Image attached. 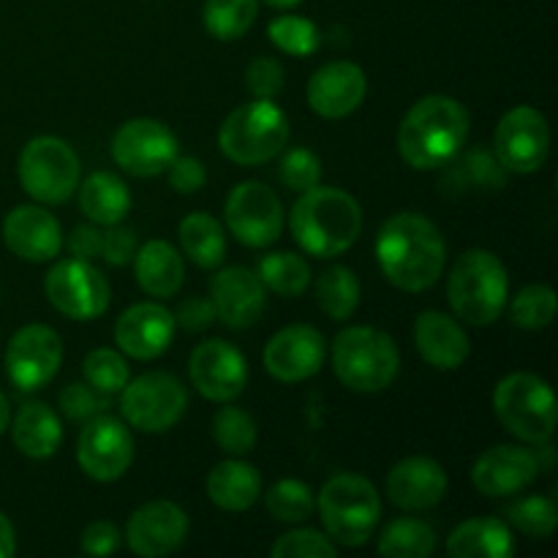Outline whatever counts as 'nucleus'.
<instances>
[{
  "label": "nucleus",
  "instance_id": "1",
  "mask_svg": "<svg viewBox=\"0 0 558 558\" xmlns=\"http://www.w3.org/2000/svg\"><path fill=\"white\" fill-rule=\"evenodd\" d=\"M376 259L387 281L401 292H425L447 265V245L439 227L420 213H396L376 238Z\"/></svg>",
  "mask_w": 558,
  "mask_h": 558
},
{
  "label": "nucleus",
  "instance_id": "2",
  "mask_svg": "<svg viewBox=\"0 0 558 558\" xmlns=\"http://www.w3.org/2000/svg\"><path fill=\"white\" fill-rule=\"evenodd\" d=\"M466 107L450 96H425L414 104L398 129V153L412 169L447 167L469 140Z\"/></svg>",
  "mask_w": 558,
  "mask_h": 558
},
{
  "label": "nucleus",
  "instance_id": "3",
  "mask_svg": "<svg viewBox=\"0 0 558 558\" xmlns=\"http://www.w3.org/2000/svg\"><path fill=\"white\" fill-rule=\"evenodd\" d=\"M289 229L305 254L332 259L357 243L363 210L347 191L314 185L294 202L289 213Z\"/></svg>",
  "mask_w": 558,
  "mask_h": 558
},
{
  "label": "nucleus",
  "instance_id": "4",
  "mask_svg": "<svg viewBox=\"0 0 558 558\" xmlns=\"http://www.w3.org/2000/svg\"><path fill=\"white\" fill-rule=\"evenodd\" d=\"M447 298L458 319L466 325H494L510 298V281L499 256L485 248L463 251L450 270Z\"/></svg>",
  "mask_w": 558,
  "mask_h": 558
},
{
  "label": "nucleus",
  "instance_id": "5",
  "mask_svg": "<svg viewBox=\"0 0 558 558\" xmlns=\"http://www.w3.org/2000/svg\"><path fill=\"white\" fill-rule=\"evenodd\" d=\"M332 371L354 392H381L401 371V352L376 327H347L332 341Z\"/></svg>",
  "mask_w": 558,
  "mask_h": 558
},
{
  "label": "nucleus",
  "instance_id": "6",
  "mask_svg": "<svg viewBox=\"0 0 558 558\" xmlns=\"http://www.w3.org/2000/svg\"><path fill=\"white\" fill-rule=\"evenodd\" d=\"M319 515L332 543L360 548L381 521V496L360 474H336L319 490Z\"/></svg>",
  "mask_w": 558,
  "mask_h": 558
},
{
  "label": "nucleus",
  "instance_id": "7",
  "mask_svg": "<svg viewBox=\"0 0 558 558\" xmlns=\"http://www.w3.org/2000/svg\"><path fill=\"white\" fill-rule=\"evenodd\" d=\"M289 120L272 98H256L243 104L218 129V147L229 161L240 167L267 163L287 147Z\"/></svg>",
  "mask_w": 558,
  "mask_h": 558
},
{
  "label": "nucleus",
  "instance_id": "8",
  "mask_svg": "<svg viewBox=\"0 0 558 558\" xmlns=\"http://www.w3.org/2000/svg\"><path fill=\"white\" fill-rule=\"evenodd\" d=\"M494 412L515 439L548 445L556 434V396L545 379L534 374H510L496 385Z\"/></svg>",
  "mask_w": 558,
  "mask_h": 558
},
{
  "label": "nucleus",
  "instance_id": "9",
  "mask_svg": "<svg viewBox=\"0 0 558 558\" xmlns=\"http://www.w3.org/2000/svg\"><path fill=\"white\" fill-rule=\"evenodd\" d=\"M80 156L60 136H36L20 153V183L41 205H63L80 189Z\"/></svg>",
  "mask_w": 558,
  "mask_h": 558
},
{
  "label": "nucleus",
  "instance_id": "10",
  "mask_svg": "<svg viewBox=\"0 0 558 558\" xmlns=\"http://www.w3.org/2000/svg\"><path fill=\"white\" fill-rule=\"evenodd\" d=\"M120 412L131 428L142 434H163L183 420L189 409V392L183 381L163 371L136 376L123 387Z\"/></svg>",
  "mask_w": 558,
  "mask_h": 558
},
{
  "label": "nucleus",
  "instance_id": "11",
  "mask_svg": "<svg viewBox=\"0 0 558 558\" xmlns=\"http://www.w3.org/2000/svg\"><path fill=\"white\" fill-rule=\"evenodd\" d=\"M229 232L248 248H267L281 238L283 207L276 191L259 180L234 185L223 207Z\"/></svg>",
  "mask_w": 558,
  "mask_h": 558
},
{
  "label": "nucleus",
  "instance_id": "12",
  "mask_svg": "<svg viewBox=\"0 0 558 558\" xmlns=\"http://www.w3.org/2000/svg\"><path fill=\"white\" fill-rule=\"evenodd\" d=\"M44 292L54 311L76 322L98 319L109 308V283L90 262L63 259L47 272Z\"/></svg>",
  "mask_w": 558,
  "mask_h": 558
},
{
  "label": "nucleus",
  "instance_id": "13",
  "mask_svg": "<svg viewBox=\"0 0 558 558\" xmlns=\"http://www.w3.org/2000/svg\"><path fill=\"white\" fill-rule=\"evenodd\" d=\"M112 158L134 178H156L178 158V136L153 118H134L114 131Z\"/></svg>",
  "mask_w": 558,
  "mask_h": 558
},
{
  "label": "nucleus",
  "instance_id": "14",
  "mask_svg": "<svg viewBox=\"0 0 558 558\" xmlns=\"http://www.w3.org/2000/svg\"><path fill=\"white\" fill-rule=\"evenodd\" d=\"M134 461L131 430L118 417L96 414L85 423L76 439V463L96 483H114Z\"/></svg>",
  "mask_w": 558,
  "mask_h": 558
},
{
  "label": "nucleus",
  "instance_id": "15",
  "mask_svg": "<svg viewBox=\"0 0 558 558\" xmlns=\"http://www.w3.org/2000/svg\"><path fill=\"white\" fill-rule=\"evenodd\" d=\"M496 158L505 169L532 174L543 169L550 153V129L543 112L534 107H515L499 120L494 136Z\"/></svg>",
  "mask_w": 558,
  "mask_h": 558
},
{
  "label": "nucleus",
  "instance_id": "16",
  "mask_svg": "<svg viewBox=\"0 0 558 558\" xmlns=\"http://www.w3.org/2000/svg\"><path fill=\"white\" fill-rule=\"evenodd\" d=\"M63 363V341L47 325H27L9 341L5 371L20 390H41L58 376Z\"/></svg>",
  "mask_w": 558,
  "mask_h": 558
},
{
  "label": "nucleus",
  "instance_id": "17",
  "mask_svg": "<svg viewBox=\"0 0 558 558\" xmlns=\"http://www.w3.org/2000/svg\"><path fill=\"white\" fill-rule=\"evenodd\" d=\"M189 376L202 398L232 403L248 385V365L238 347L216 338V341H202L191 352Z\"/></svg>",
  "mask_w": 558,
  "mask_h": 558
},
{
  "label": "nucleus",
  "instance_id": "18",
  "mask_svg": "<svg viewBox=\"0 0 558 558\" xmlns=\"http://www.w3.org/2000/svg\"><path fill=\"white\" fill-rule=\"evenodd\" d=\"M539 463L537 452H532L523 445H496L488 447L483 456L474 461L472 483L488 499H507L537 480Z\"/></svg>",
  "mask_w": 558,
  "mask_h": 558
},
{
  "label": "nucleus",
  "instance_id": "19",
  "mask_svg": "<svg viewBox=\"0 0 558 558\" xmlns=\"http://www.w3.org/2000/svg\"><path fill=\"white\" fill-rule=\"evenodd\" d=\"M325 336L311 325H289L265 347V368L283 385L311 379L325 365Z\"/></svg>",
  "mask_w": 558,
  "mask_h": 558
},
{
  "label": "nucleus",
  "instance_id": "20",
  "mask_svg": "<svg viewBox=\"0 0 558 558\" xmlns=\"http://www.w3.org/2000/svg\"><path fill=\"white\" fill-rule=\"evenodd\" d=\"M189 537V515L174 501H147L125 526L129 548L142 558L174 554Z\"/></svg>",
  "mask_w": 558,
  "mask_h": 558
},
{
  "label": "nucleus",
  "instance_id": "21",
  "mask_svg": "<svg viewBox=\"0 0 558 558\" xmlns=\"http://www.w3.org/2000/svg\"><path fill=\"white\" fill-rule=\"evenodd\" d=\"M174 314L158 303H136L114 325V343L131 360H156L172 347Z\"/></svg>",
  "mask_w": 558,
  "mask_h": 558
},
{
  "label": "nucleus",
  "instance_id": "22",
  "mask_svg": "<svg viewBox=\"0 0 558 558\" xmlns=\"http://www.w3.org/2000/svg\"><path fill=\"white\" fill-rule=\"evenodd\" d=\"M265 294V283L248 267H227L210 283L216 316L232 330H245L262 319L267 303Z\"/></svg>",
  "mask_w": 558,
  "mask_h": 558
},
{
  "label": "nucleus",
  "instance_id": "23",
  "mask_svg": "<svg viewBox=\"0 0 558 558\" xmlns=\"http://www.w3.org/2000/svg\"><path fill=\"white\" fill-rule=\"evenodd\" d=\"M368 93V80L357 63L332 60L325 63L308 82V107L319 118L341 120L363 104Z\"/></svg>",
  "mask_w": 558,
  "mask_h": 558
},
{
  "label": "nucleus",
  "instance_id": "24",
  "mask_svg": "<svg viewBox=\"0 0 558 558\" xmlns=\"http://www.w3.org/2000/svg\"><path fill=\"white\" fill-rule=\"evenodd\" d=\"M5 248L20 259L41 265L52 262L63 245L60 221L49 210L38 205H20L3 221Z\"/></svg>",
  "mask_w": 558,
  "mask_h": 558
},
{
  "label": "nucleus",
  "instance_id": "25",
  "mask_svg": "<svg viewBox=\"0 0 558 558\" xmlns=\"http://www.w3.org/2000/svg\"><path fill=\"white\" fill-rule=\"evenodd\" d=\"M447 494V472L425 456L396 463L387 474V496L398 510L423 512L439 505Z\"/></svg>",
  "mask_w": 558,
  "mask_h": 558
},
{
  "label": "nucleus",
  "instance_id": "26",
  "mask_svg": "<svg viewBox=\"0 0 558 558\" xmlns=\"http://www.w3.org/2000/svg\"><path fill=\"white\" fill-rule=\"evenodd\" d=\"M414 343L420 357L439 371H456L469 360L472 343L466 330L441 311H423L414 322Z\"/></svg>",
  "mask_w": 558,
  "mask_h": 558
},
{
  "label": "nucleus",
  "instance_id": "27",
  "mask_svg": "<svg viewBox=\"0 0 558 558\" xmlns=\"http://www.w3.org/2000/svg\"><path fill=\"white\" fill-rule=\"evenodd\" d=\"M134 276L150 298H174L185 278L183 256L167 240H150L136 248Z\"/></svg>",
  "mask_w": 558,
  "mask_h": 558
},
{
  "label": "nucleus",
  "instance_id": "28",
  "mask_svg": "<svg viewBox=\"0 0 558 558\" xmlns=\"http://www.w3.org/2000/svg\"><path fill=\"white\" fill-rule=\"evenodd\" d=\"M11 436H14V445L22 456L33 458V461H44V458H52L60 450L63 425H60L52 407L33 401L16 412Z\"/></svg>",
  "mask_w": 558,
  "mask_h": 558
},
{
  "label": "nucleus",
  "instance_id": "29",
  "mask_svg": "<svg viewBox=\"0 0 558 558\" xmlns=\"http://www.w3.org/2000/svg\"><path fill=\"white\" fill-rule=\"evenodd\" d=\"M207 499L227 512H245L256 505L262 494V477L251 463L223 461L207 474Z\"/></svg>",
  "mask_w": 558,
  "mask_h": 558
},
{
  "label": "nucleus",
  "instance_id": "30",
  "mask_svg": "<svg viewBox=\"0 0 558 558\" xmlns=\"http://www.w3.org/2000/svg\"><path fill=\"white\" fill-rule=\"evenodd\" d=\"M447 554L456 558H510L515 554V539L499 518H472L450 534Z\"/></svg>",
  "mask_w": 558,
  "mask_h": 558
},
{
  "label": "nucleus",
  "instance_id": "31",
  "mask_svg": "<svg viewBox=\"0 0 558 558\" xmlns=\"http://www.w3.org/2000/svg\"><path fill=\"white\" fill-rule=\"evenodd\" d=\"M129 185L112 172H93L80 185V210L87 221L98 227H114L129 216Z\"/></svg>",
  "mask_w": 558,
  "mask_h": 558
},
{
  "label": "nucleus",
  "instance_id": "32",
  "mask_svg": "<svg viewBox=\"0 0 558 558\" xmlns=\"http://www.w3.org/2000/svg\"><path fill=\"white\" fill-rule=\"evenodd\" d=\"M180 245H183V254H189V259L194 262L202 270H213L223 262L227 256V234L223 227L207 213H191L180 221Z\"/></svg>",
  "mask_w": 558,
  "mask_h": 558
},
{
  "label": "nucleus",
  "instance_id": "33",
  "mask_svg": "<svg viewBox=\"0 0 558 558\" xmlns=\"http://www.w3.org/2000/svg\"><path fill=\"white\" fill-rule=\"evenodd\" d=\"M376 550L385 558H428L436 550V532L417 518H398L379 534Z\"/></svg>",
  "mask_w": 558,
  "mask_h": 558
},
{
  "label": "nucleus",
  "instance_id": "34",
  "mask_svg": "<svg viewBox=\"0 0 558 558\" xmlns=\"http://www.w3.org/2000/svg\"><path fill=\"white\" fill-rule=\"evenodd\" d=\"M316 303L332 322H347L360 305V281L349 267H327L316 283Z\"/></svg>",
  "mask_w": 558,
  "mask_h": 558
},
{
  "label": "nucleus",
  "instance_id": "35",
  "mask_svg": "<svg viewBox=\"0 0 558 558\" xmlns=\"http://www.w3.org/2000/svg\"><path fill=\"white\" fill-rule=\"evenodd\" d=\"M259 14V0H205L202 20L218 41H234L245 36Z\"/></svg>",
  "mask_w": 558,
  "mask_h": 558
},
{
  "label": "nucleus",
  "instance_id": "36",
  "mask_svg": "<svg viewBox=\"0 0 558 558\" xmlns=\"http://www.w3.org/2000/svg\"><path fill=\"white\" fill-rule=\"evenodd\" d=\"M265 289L281 294V298H298L308 289L311 283V267L308 262L292 251H281V254H267L259 262V272Z\"/></svg>",
  "mask_w": 558,
  "mask_h": 558
},
{
  "label": "nucleus",
  "instance_id": "37",
  "mask_svg": "<svg viewBox=\"0 0 558 558\" xmlns=\"http://www.w3.org/2000/svg\"><path fill=\"white\" fill-rule=\"evenodd\" d=\"M267 512L281 523H303L314 515L316 496L303 480H281L265 496Z\"/></svg>",
  "mask_w": 558,
  "mask_h": 558
},
{
  "label": "nucleus",
  "instance_id": "38",
  "mask_svg": "<svg viewBox=\"0 0 558 558\" xmlns=\"http://www.w3.org/2000/svg\"><path fill=\"white\" fill-rule=\"evenodd\" d=\"M213 436L227 456H248L256 447L259 430H256L254 417L245 409L223 407L218 409L216 420H213Z\"/></svg>",
  "mask_w": 558,
  "mask_h": 558
},
{
  "label": "nucleus",
  "instance_id": "39",
  "mask_svg": "<svg viewBox=\"0 0 558 558\" xmlns=\"http://www.w3.org/2000/svg\"><path fill=\"white\" fill-rule=\"evenodd\" d=\"M512 325L521 330H543L556 319V292L545 283H532L515 294L510 305Z\"/></svg>",
  "mask_w": 558,
  "mask_h": 558
},
{
  "label": "nucleus",
  "instance_id": "40",
  "mask_svg": "<svg viewBox=\"0 0 558 558\" xmlns=\"http://www.w3.org/2000/svg\"><path fill=\"white\" fill-rule=\"evenodd\" d=\"M267 36L276 44L281 52L294 54V58H308L319 47V31L311 20L294 14H283L278 20L270 22L267 27Z\"/></svg>",
  "mask_w": 558,
  "mask_h": 558
},
{
  "label": "nucleus",
  "instance_id": "41",
  "mask_svg": "<svg viewBox=\"0 0 558 558\" xmlns=\"http://www.w3.org/2000/svg\"><path fill=\"white\" fill-rule=\"evenodd\" d=\"M507 518L526 537L545 539L556 529V501L548 496H526L507 507Z\"/></svg>",
  "mask_w": 558,
  "mask_h": 558
},
{
  "label": "nucleus",
  "instance_id": "42",
  "mask_svg": "<svg viewBox=\"0 0 558 558\" xmlns=\"http://www.w3.org/2000/svg\"><path fill=\"white\" fill-rule=\"evenodd\" d=\"M82 371H85L87 385L96 387L98 392H107V396L123 390L131 379L129 363H125L123 354L114 352V349H93L85 357Z\"/></svg>",
  "mask_w": 558,
  "mask_h": 558
},
{
  "label": "nucleus",
  "instance_id": "43",
  "mask_svg": "<svg viewBox=\"0 0 558 558\" xmlns=\"http://www.w3.org/2000/svg\"><path fill=\"white\" fill-rule=\"evenodd\" d=\"M338 554L336 543L314 529H294L272 543V558H332Z\"/></svg>",
  "mask_w": 558,
  "mask_h": 558
},
{
  "label": "nucleus",
  "instance_id": "44",
  "mask_svg": "<svg viewBox=\"0 0 558 558\" xmlns=\"http://www.w3.org/2000/svg\"><path fill=\"white\" fill-rule=\"evenodd\" d=\"M281 180L287 189L300 191V194H303V191L319 185L322 161L314 156V153L305 150V147H294V150H289L287 156H283Z\"/></svg>",
  "mask_w": 558,
  "mask_h": 558
},
{
  "label": "nucleus",
  "instance_id": "45",
  "mask_svg": "<svg viewBox=\"0 0 558 558\" xmlns=\"http://www.w3.org/2000/svg\"><path fill=\"white\" fill-rule=\"evenodd\" d=\"M245 85L256 98H276L283 90V65L276 58H256L245 69Z\"/></svg>",
  "mask_w": 558,
  "mask_h": 558
},
{
  "label": "nucleus",
  "instance_id": "46",
  "mask_svg": "<svg viewBox=\"0 0 558 558\" xmlns=\"http://www.w3.org/2000/svg\"><path fill=\"white\" fill-rule=\"evenodd\" d=\"M104 407H107V403L98 401V396L87 385H69L60 392V412H63L71 423H87L90 417L101 414Z\"/></svg>",
  "mask_w": 558,
  "mask_h": 558
},
{
  "label": "nucleus",
  "instance_id": "47",
  "mask_svg": "<svg viewBox=\"0 0 558 558\" xmlns=\"http://www.w3.org/2000/svg\"><path fill=\"white\" fill-rule=\"evenodd\" d=\"M216 305L210 298H189L180 303L178 314H174V325L183 327L189 332H202L216 322Z\"/></svg>",
  "mask_w": 558,
  "mask_h": 558
},
{
  "label": "nucleus",
  "instance_id": "48",
  "mask_svg": "<svg viewBox=\"0 0 558 558\" xmlns=\"http://www.w3.org/2000/svg\"><path fill=\"white\" fill-rule=\"evenodd\" d=\"M120 548V529L112 521H93L82 532V550L90 556H112Z\"/></svg>",
  "mask_w": 558,
  "mask_h": 558
},
{
  "label": "nucleus",
  "instance_id": "49",
  "mask_svg": "<svg viewBox=\"0 0 558 558\" xmlns=\"http://www.w3.org/2000/svg\"><path fill=\"white\" fill-rule=\"evenodd\" d=\"M207 180V172L205 167H202L199 158H174L172 163H169V185H172L178 194H196V191L205 185Z\"/></svg>",
  "mask_w": 558,
  "mask_h": 558
},
{
  "label": "nucleus",
  "instance_id": "50",
  "mask_svg": "<svg viewBox=\"0 0 558 558\" xmlns=\"http://www.w3.org/2000/svg\"><path fill=\"white\" fill-rule=\"evenodd\" d=\"M134 254H136V234L131 232V229L118 227V223H114V227L104 234L101 256L112 267H123L134 259Z\"/></svg>",
  "mask_w": 558,
  "mask_h": 558
},
{
  "label": "nucleus",
  "instance_id": "51",
  "mask_svg": "<svg viewBox=\"0 0 558 558\" xmlns=\"http://www.w3.org/2000/svg\"><path fill=\"white\" fill-rule=\"evenodd\" d=\"M101 245H104V234L101 229H98V223L93 227V223H82V227H74V232H71L69 238V251L74 259H85V262H93L101 256Z\"/></svg>",
  "mask_w": 558,
  "mask_h": 558
},
{
  "label": "nucleus",
  "instance_id": "52",
  "mask_svg": "<svg viewBox=\"0 0 558 558\" xmlns=\"http://www.w3.org/2000/svg\"><path fill=\"white\" fill-rule=\"evenodd\" d=\"M466 167L474 183L483 185V189H499V185H505V172H501L505 167L499 163V158L494 161L488 153H474V156H469Z\"/></svg>",
  "mask_w": 558,
  "mask_h": 558
},
{
  "label": "nucleus",
  "instance_id": "53",
  "mask_svg": "<svg viewBox=\"0 0 558 558\" xmlns=\"http://www.w3.org/2000/svg\"><path fill=\"white\" fill-rule=\"evenodd\" d=\"M16 554V534L9 518L0 512V558H11Z\"/></svg>",
  "mask_w": 558,
  "mask_h": 558
},
{
  "label": "nucleus",
  "instance_id": "54",
  "mask_svg": "<svg viewBox=\"0 0 558 558\" xmlns=\"http://www.w3.org/2000/svg\"><path fill=\"white\" fill-rule=\"evenodd\" d=\"M11 428V409H9V398L0 392V434Z\"/></svg>",
  "mask_w": 558,
  "mask_h": 558
},
{
  "label": "nucleus",
  "instance_id": "55",
  "mask_svg": "<svg viewBox=\"0 0 558 558\" xmlns=\"http://www.w3.org/2000/svg\"><path fill=\"white\" fill-rule=\"evenodd\" d=\"M265 3L272 5V9L287 11V9H294V5H300V3H303V0H265Z\"/></svg>",
  "mask_w": 558,
  "mask_h": 558
}]
</instances>
